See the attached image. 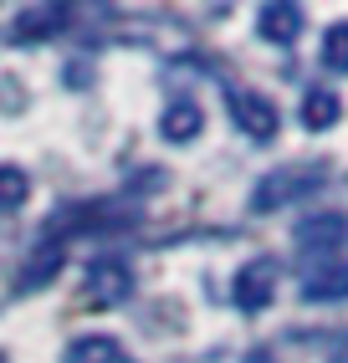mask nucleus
<instances>
[{
  "instance_id": "1a4fd4ad",
  "label": "nucleus",
  "mask_w": 348,
  "mask_h": 363,
  "mask_svg": "<svg viewBox=\"0 0 348 363\" xmlns=\"http://www.w3.org/2000/svg\"><path fill=\"white\" fill-rule=\"evenodd\" d=\"M67 363H129L123 358V348L113 343V337H77L67 353Z\"/></svg>"
},
{
  "instance_id": "39448f33",
  "label": "nucleus",
  "mask_w": 348,
  "mask_h": 363,
  "mask_svg": "<svg viewBox=\"0 0 348 363\" xmlns=\"http://www.w3.org/2000/svg\"><path fill=\"white\" fill-rule=\"evenodd\" d=\"M261 36L277 41V46H292L297 36H303V11L287 6V0H277V6H261Z\"/></svg>"
},
{
  "instance_id": "20e7f679",
  "label": "nucleus",
  "mask_w": 348,
  "mask_h": 363,
  "mask_svg": "<svg viewBox=\"0 0 348 363\" xmlns=\"http://www.w3.org/2000/svg\"><path fill=\"white\" fill-rule=\"evenodd\" d=\"M343 235H348V220L343 215H317V220H308L303 230H297V251L303 256H333L343 246Z\"/></svg>"
},
{
  "instance_id": "f257e3e1",
  "label": "nucleus",
  "mask_w": 348,
  "mask_h": 363,
  "mask_svg": "<svg viewBox=\"0 0 348 363\" xmlns=\"http://www.w3.org/2000/svg\"><path fill=\"white\" fill-rule=\"evenodd\" d=\"M317 179H322V164H287V169H277V174H266V179L256 184L251 210H282L287 200L308 195Z\"/></svg>"
},
{
  "instance_id": "423d86ee",
  "label": "nucleus",
  "mask_w": 348,
  "mask_h": 363,
  "mask_svg": "<svg viewBox=\"0 0 348 363\" xmlns=\"http://www.w3.org/2000/svg\"><path fill=\"white\" fill-rule=\"evenodd\" d=\"M338 92H328V87H312L308 98H303V123L312 128V133H328L333 123H338Z\"/></svg>"
},
{
  "instance_id": "2eb2a0df",
  "label": "nucleus",
  "mask_w": 348,
  "mask_h": 363,
  "mask_svg": "<svg viewBox=\"0 0 348 363\" xmlns=\"http://www.w3.org/2000/svg\"><path fill=\"white\" fill-rule=\"evenodd\" d=\"M0 363H6V358H0Z\"/></svg>"
},
{
  "instance_id": "ddd939ff",
  "label": "nucleus",
  "mask_w": 348,
  "mask_h": 363,
  "mask_svg": "<svg viewBox=\"0 0 348 363\" xmlns=\"http://www.w3.org/2000/svg\"><path fill=\"white\" fill-rule=\"evenodd\" d=\"M57 266H62V251H46V256H36L26 272L31 277H21V286H41V281H52L57 277Z\"/></svg>"
},
{
  "instance_id": "f8f14e48",
  "label": "nucleus",
  "mask_w": 348,
  "mask_h": 363,
  "mask_svg": "<svg viewBox=\"0 0 348 363\" xmlns=\"http://www.w3.org/2000/svg\"><path fill=\"white\" fill-rule=\"evenodd\" d=\"M57 21H67V6H36V11H21V36H52Z\"/></svg>"
},
{
  "instance_id": "4468645a",
  "label": "nucleus",
  "mask_w": 348,
  "mask_h": 363,
  "mask_svg": "<svg viewBox=\"0 0 348 363\" xmlns=\"http://www.w3.org/2000/svg\"><path fill=\"white\" fill-rule=\"evenodd\" d=\"M251 363H277V358H271V353H256V358H251Z\"/></svg>"
},
{
  "instance_id": "6e6552de",
  "label": "nucleus",
  "mask_w": 348,
  "mask_h": 363,
  "mask_svg": "<svg viewBox=\"0 0 348 363\" xmlns=\"http://www.w3.org/2000/svg\"><path fill=\"white\" fill-rule=\"evenodd\" d=\"M129 272L123 266H92V277H87V292H92V302H123L129 297Z\"/></svg>"
},
{
  "instance_id": "f03ea898",
  "label": "nucleus",
  "mask_w": 348,
  "mask_h": 363,
  "mask_svg": "<svg viewBox=\"0 0 348 363\" xmlns=\"http://www.w3.org/2000/svg\"><path fill=\"white\" fill-rule=\"evenodd\" d=\"M271 297H277V261H271V256L246 261L241 272L231 277V302L241 312H266Z\"/></svg>"
},
{
  "instance_id": "9b49d317",
  "label": "nucleus",
  "mask_w": 348,
  "mask_h": 363,
  "mask_svg": "<svg viewBox=\"0 0 348 363\" xmlns=\"http://www.w3.org/2000/svg\"><path fill=\"white\" fill-rule=\"evenodd\" d=\"M322 67L348 72V21H333V26L322 31Z\"/></svg>"
},
{
  "instance_id": "0eeeda50",
  "label": "nucleus",
  "mask_w": 348,
  "mask_h": 363,
  "mask_svg": "<svg viewBox=\"0 0 348 363\" xmlns=\"http://www.w3.org/2000/svg\"><path fill=\"white\" fill-rule=\"evenodd\" d=\"M200 128H205V118H200V108H195V103H169L164 118H159V133L174 138V143H180V138H195Z\"/></svg>"
},
{
  "instance_id": "7ed1b4c3",
  "label": "nucleus",
  "mask_w": 348,
  "mask_h": 363,
  "mask_svg": "<svg viewBox=\"0 0 348 363\" xmlns=\"http://www.w3.org/2000/svg\"><path fill=\"white\" fill-rule=\"evenodd\" d=\"M231 118L241 123V133L256 138V143L277 138V103L261 98V92H231Z\"/></svg>"
},
{
  "instance_id": "9d476101",
  "label": "nucleus",
  "mask_w": 348,
  "mask_h": 363,
  "mask_svg": "<svg viewBox=\"0 0 348 363\" xmlns=\"http://www.w3.org/2000/svg\"><path fill=\"white\" fill-rule=\"evenodd\" d=\"M31 195V179H26V169H16V164H0V210H21Z\"/></svg>"
}]
</instances>
